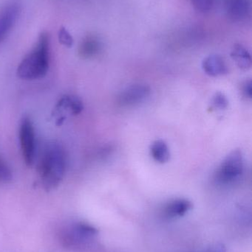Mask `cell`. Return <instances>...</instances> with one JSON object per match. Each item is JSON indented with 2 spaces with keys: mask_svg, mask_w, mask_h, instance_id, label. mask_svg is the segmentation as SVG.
<instances>
[{
  "mask_svg": "<svg viewBox=\"0 0 252 252\" xmlns=\"http://www.w3.org/2000/svg\"><path fill=\"white\" fill-rule=\"evenodd\" d=\"M66 170V155L62 145L56 142L47 144L42 150L38 172L43 188L54 189L63 179Z\"/></svg>",
  "mask_w": 252,
  "mask_h": 252,
  "instance_id": "obj_1",
  "label": "cell"
},
{
  "mask_svg": "<svg viewBox=\"0 0 252 252\" xmlns=\"http://www.w3.org/2000/svg\"><path fill=\"white\" fill-rule=\"evenodd\" d=\"M50 62V38L47 32L38 37L34 48L18 66L17 75L24 80H36L47 74Z\"/></svg>",
  "mask_w": 252,
  "mask_h": 252,
  "instance_id": "obj_2",
  "label": "cell"
},
{
  "mask_svg": "<svg viewBox=\"0 0 252 252\" xmlns=\"http://www.w3.org/2000/svg\"><path fill=\"white\" fill-rule=\"evenodd\" d=\"M244 162L242 152L234 150L223 160L216 172V179L219 183L229 185L240 179L244 173Z\"/></svg>",
  "mask_w": 252,
  "mask_h": 252,
  "instance_id": "obj_3",
  "label": "cell"
},
{
  "mask_svg": "<svg viewBox=\"0 0 252 252\" xmlns=\"http://www.w3.org/2000/svg\"><path fill=\"white\" fill-rule=\"evenodd\" d=\"M21 149L25 164L32 166L36 157L35 130L28 118H23L19 129Z\"/></svg>",
  "mask_w": 252,
  "mask_h": 252,
  "instance_id": "obj_4",
  "label": "cell"
},
{
  "mask_svg": "<svg viewBox=\"0 0 252 252\" xmlns=\"http://www.w3.org/2000/svg\"><path fill=\"white\" fill-rule=\"evenodd\" d=\"M98 230L88 223L78 222L68 226L62 235V239L67 247H72L77 244L91 239L96 236Z\"/></svg>",
  "mask_w": 252,
  "mask_h": 252,
  "instance_id": "obj_5",
  "label": "cell"
},
{
  "mask_svg": "<svg viewBox=\"0 0 252 252\" xmlns=\"http://www.w3.org/2000/svg\"><path fill=\"white\" fill-rule=\"evenodd\" d=\"M20 4L10 1L0 8V44L7 38L20 14Z\"/></svg>",
  "mask_w": 252,
  "mask_h": 252,
  "instance_id": "obj_6",
  "label": "cell"
},
{
  "mask_svg": "<svg viewBox=\"0 0 252 252\" xmlns=\"http://www.w3.org/2000/svg\"><path fill=\"white\" fill-rule=\"evenodd\" d=\"M150 93V88L146 84H133L121 92L118 96V103L122 106H136L145 101Z\"/></svg>",
  "mask_w": 252,
  "mask_h": 252,
  "instance_id": "obj_7",
  "label": "cell"
},
{
  "mask_svg": "<svg viewBox=\"0 0 252 252\" xmlns=\"http://www.w3.org/2000/svg\"><path fill=\"white\" fill-rule=\"evenodd\" d=\"M226 15L234 22L247 19L251 11L250 0H223Z\"/></svg>",
  "mask_w": 252,
  "mask_h": 252,
  "instance_id": "obj_8",
  "label": "cell"
},
{
  "mask_svg": "<svg viewBox=\"0 0 252 252\" xmlns=\"http://www.w3.org/2000/svg\"><path fill=\"white\" fill-rule=\"evenodd\" d=\"M202 68L207 75L212 77L222 76L229 72L224 59L219 55H210L202 63Z\"/></svg>",
  "mask_w": 252,
  "mask_h": 252,
  "instance_id": "obj_9",
  "label": "cell"
},
{
  "mask_svg": "<svg viewBox=\"0 0 252 252\" xmlns=\"http://www.w3.org/2000/svg\"><path fill=\"white\" fill-rule=\"evenodd\" d=\"M102 44L96 35H87L83 38L78 47V55L84 59H93L102 51Z\"/></svg>",
  "mask_w": 252,
  "mask_h": 252,
  "instance_id": "obj_10",
  "label": "cell"
},
{
  "mask_svg": "<svg viewBox=\"0 0 252 252\" xmlns=\"http://www.w3.org/2000/svg\"><path fill=\"white\" fill-rule=\"evenodd\" d=\"M192 204L187 199L178 198L170 201L164 207V214L168 218L183 217L191 209Z\"/></svg>",
  "mask_w": 252,
  "mask_h": 252,
  "instance_id": "obj_11",
  "label": "cell"
},
{
  "mask_svg": "<svg viewBox=\"0 0 252 252\" xmlns=\"http://www.w3.org/2000/svg\"><path fill=\"white\" fill-rule=\"evenodd\" d=\"M231 57L237 66L243 70L251 69L252 60L251 54L247 48L240 44H235L231 52Z\"/></svg>",
  "mask_w": 252,
  "mask_h": 252,
  "instance_id": "obj_12",
  "label": "cell"
},
{
  "mask_svg": "<svg viewBox=\"0 0 252 252\" xmlns=\"http://www.w3.org/2000/svg\"><path fill=\"white\" fill-rule=\"evenodd\" d=\"M150 154L153 159L160 164L167 163L170 158L168 145L162 139H158L152 142L150 146Z\"/></svg>",
  "mask_w": 252,
  "mask_h": 252,
  "instance_id": "obj_13",
  "label": "cell"
},
{
  "mask_svg": "<svg viewBox=\"0 0 252 252\" xmlns=\"http://www.w3.org/2000/svg\"><path fill=\"white\" fill-rule=\"evenodd\" d=\"M57 107L69 109L73 115H78L84 109L81 100L75 96H65L62 97L58 103Z\"/></svg>",
  "mask_w": 252,
  "mask_h": 252,
  "instance_id": "obj_14",
  "label": "cell"
},
{
  "mask_svg": "<svg viewBox=\"0 0 252 252\" xmlns=\"http://www.w3.org/2000/svg\"><path fill=\"white\" fill-rule=\"evenodd\" d=\"M192 6L197 11L206 13L211 11L216 4V0H190Z\"/></svg>",
  "mask_w": 252,
  "mask_h": 252,
  "instance_id": "obj_15",
  "label": "cell"
},
{
  "mask_svg": "<svg viewBox=\"0 0 252 252\" xmlns=\"http://www.w3.org/2000/svg\"><path fill=\"white\" fill-rule=\"evenodd\" d=\"M212 106L215 109L223 110L226 109L229 106V100L223 93H216L213 96L211 100Z\"/></svg>",
  "mask_w": 252,
  "mask_h": 252,
  "instance_id": "obj_16",
  "label": "cell"
},
{
  "mask_svg": "<svg viewBox=\"0 0 252 252\" xmlns=\"http://www.w3.org/2000/svg\"><path fill=\"white\" fill-rule=\"evenodd\" d=\"M12 172L5 161L0 157V183H7L11 181Z\"/></svg>",
  "mask_w": 252,
  "mask_h": 252,
  "instance_id": "obj_17",
  "label": "cell"
},
{
  "mask_svg": "<svg viewBox=\"0 0 252 252\" xmlns=\"http://www.w3.org/2000/svg\"><path fill=\"white\" fill-rule=\"evenodd\" d=\"M59 42L66 47H71L73 44V39L70 32L65 28H62L59 31Z\"/></svg>",
  "mask_w": 252,
  "mask_h": 252,
  "instance_id": "obj_18",
  "label": "cell"
},
{
  "mask_svg": "<svg viewBox=\"0 0 252 252\" xmlns=\"http://www.w3.org/2000/svg\"><path fill=\"white\" fill-rule=\"evenodd\" d=\"M243 93L244 95L248 98H252V83L251 80L246 81L243 87Z\"/></svg>",
  "mask_w": 252,
  "mask_h": 252,
  "instance_id": "obj_19",
  "label": "cell"
},
{
  "mask_svg": "<svg viewBox=\"0 0 252 252\" xmlns=\"http://www.w3.org/2000/svg\"><path fill=\"white\" fill-rule=\"evenodd\" d=\"M204 252H226V249L223 244H216V245L212 246Z\"/></svg>",
  "mask_w": 252,
  "mask_h": 252,
  "instance_id": "obj_20",
  "label": "cell"
}]
</instances>
